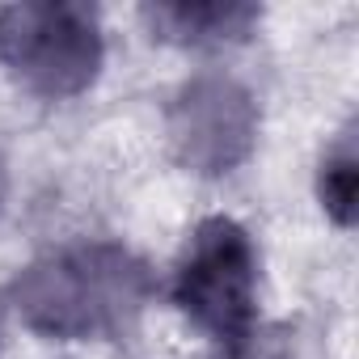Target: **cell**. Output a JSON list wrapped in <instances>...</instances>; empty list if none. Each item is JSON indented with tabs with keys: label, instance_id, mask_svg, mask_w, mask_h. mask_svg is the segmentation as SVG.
Instances as JSON below:
<instances>
[{
	"label": "cell",
	"instance_id": "obj_1",
	"mask_svg": "<svg viewBox=\"0 0 359 359\" xmlns=\"http://www.w3.org/2000/svg\"><path fill=\"white\" fill-rule=\"evenodd\" d=\"M9 296L34 334L110 338L135 325L152 300V275L123 245H72L30 262Z\"/></svg>",
	"mask_w": 359,
	"mask_h": 359
},
{
	"label": "cell",
	"instance_id": "obj_2",
	"mask_svg": "<svg viewBox=\"0 0 359 359\" xmlns=\"http://www.w3.org/2000/svg\"><path fill=\"white\" fill-rule=\"evenodd\" d=\"M173 300L203 334H212L224 351L241 355L254 338V304H258V258L250 233L229 220L212 216L195 229L187 258L177 266Z\"/></svg>",
	"mask_w": 359,
	"mask_h": 359
},
{
	"label": "cell",
	"instance_id": "obj_3",
	"mask_svg": "<svg viewBox=\"0 0 359 359\" xmlns=\"http://www.w3.org/2000/svg\"><path fill=\"white\" fill-rule=\"evenodd\" d=\"M0 55L39 97H76L97 81V13L72 0H26L0 9Z\"/></svg>",
	"mask_w": 359,
	"mask_h": 359
},
{
	"label": "cell",
	"instance_id": "obj_4",
	"mask_svg": "<svg viewBox=\"0 0 359 359\" xmlns=\"http://www.w3.org/2000/svg\"><path fill=\"white\" fill-rule=\"evenodd\" d=\"M258 140V106L233 76H195L169 106V144L187 169L220 177L237 169Z\"/></svg>",
	"mask_w": 359,
	"mask_h": 359
},
{
	"label": "cell",
	"instance_id": "obj_5",
	"mask_svg": "<svg viewBox=\"0 0 359 359\" xmlns=\"http://www.w3.org/2000/svg\"><path fill=\"white\" fill-rule=\"evenodd\" d=\"M156 39L182 43V47H216V43H241L262 9L241 5V0H169V5L144 9Z\"/></svg>",
	"mask_w": 359,
	"mask_h": 359
},
{
	"label": "cell",
	"instance_id": "obj_6",
	"mask_svg": "<svg viewBox=\"0 0 359 359\" xmlns=\"http://www.w3.org/2000/svg\"><path fill=\"white\" fill-rule=\"evenodd\" d=\"M321 203L325 212L346 229L355 224V199H359V152H355V135L346 131L321 161Z\"/></svg>",
	"mask_w": 359,
	"mask_h": 359
},
{
	"label": "cell",
	"instance_id": "obj_7",
	"mask_svg": "<svg viewBox=\"0 0 359 359\" xmlns=\"http://www.w3.org/2000/svg\"><path fill=\"white\" fill-rule=\"evenodd\" d=\"M0 199H5V187H0Z\"/></svg>",
	"mask_w": 359,
	"mask_h": 359
}]
</instances>
